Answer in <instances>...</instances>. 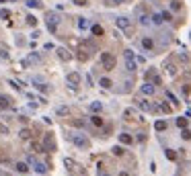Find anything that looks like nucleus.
Segmentation results:
<instances>
[{"mask_svg": "<svg viewBox=\"0 0 191 176\" xmlns=\"http://www.w3.org/2000/svg\"><path fill=\"white\" fill-rule=\"evenodd\" d=\"M10 14H13V13H10L8 8H0V19L6 20V19H10Z\"/></svg>", "mask_w": 191, "mask_h": 176, "instance_id": "5701e85b", "label": "nucleus"}, {"mask_svg": "<svg viewBox=\"0 0 191 176\" xmlns=\"http://www.w3.org/2000/svg\"><path fill=\"white\" fill-rule=\"evenodd\" d=\"M107 6H117V4H123V0H105Z\"/></svg>", "mask_w": 191, "mask_h": 176, "instance_id": "c85d7f7f", "label": "nucleus"}, {"mask_svg": "<svg viewBox=\"0 0 191 176\" xmlns=\"http://www.w3.org/2000/svg\"><path fill=\"white\" fill-rule=\"evenodd\" d=\"M101 176H109V174H101Z\"/></svg>", "mask_w": 191, "mask_h": 176, "instance_id": "de8ad7c7", "label": "nucleus"}, {"mask_svg": "<svg viewBox=\"0 0 191 176\" xmlns=\"http://www.w3.org/2000/svg\"><path fill=\"white\" fill-rule=\"evenodd\" d=\"M123 57H125V70L128 72H136V55L132 49H125L123 51Z\"/></svg>", "mask_w": 191, "mask_h": 176, "instance_id": "f03ea898", "label": "nucleus"}, {"mask_svg": "<svg viewBox=\"0 0 191 176\" xmlns=\"http://www.w3.org/2000/svg\"><path fill=\"white\" fill-rule=\"evenodd\" d=\"M154 129H156V131H164V129H166V121H156L154 123Z\"/></svg>", "mask_w": 191, "mask_h": 176, "instance_id": "b1692460", "label": "nucleus"}, {"mask_svg": "<svg viewBox=\"0 0 191 176\" xmlns=\"http://www.w3.org/2000/svg\"><path fill=\"white\" fill-rule=\"evenodd\" d=\"M140 107H142L144 111H158V107H154V105H150L148 101H140Z\"/></svg>", "mask_w": 191, "mask_h": 176, "instance_id": "dca6fc26", "label": "nucleus"}, {"mask_svg": "<svg viewBox=\"0 0 191 176\" xmlns=\"http://www.w3.org/2000/svg\"><path fill=\"white\" fill-rule=\"evenodd\" d=\"M72 2H74L76 6H86L89 4V0H72Z\"/></svg>", "mask_w": 191, "mask_h": 176, "instance_id": "4c0bfd02", "label": "nucleus"}, {"mask_svg": "<svg viewBox=\"0 0 191 176\" xmlns=\"http://www.w3.org/2000/svg\"><path fill=\"white\" fill-rule=\"evenodd\" d=\"M43 143H45V148H48V152H52V149H55V143H54V139H52V135H45V139H43Z\"/></svg>", "mask_w": 191, "mask_h": 176, "instance_id": "4468645a", "label": "nucleus"}, {"mask_svg": "<svg viewBox=\"0 0 191 176\" xmlns=\"http://www.w3.org/2000/svg\"><path fill=\"white\" fill-rule=\"evenodd\" d=\"M152 23V16H148V14H140V25L142 27H148Z\"/></svg>", "mask_w": 191, "mask_h": 176, "instance_id": "f3484780", "label": "nucleus"}, {"mask_svg": "<svg viewBox=\"0 0 191 176\" xmlns=\"http://www.w3.org/2000/svg\"><path fill=\"white\" fill-rule=\"evenodd\" d=\"M66 80L70 82V84H72V86H76V84H80V74H78V72H70L68 76H66Z\"/></svg>", "mask_w": 191, "mask_h": 176, "instance_id": "423d86ee", "label": "nucleus"}, {"mask_svg": "<svg viewBox=\"0 0 191 176\" xmlns=\"http://www.w3.org/2000/svg\"><path fill=\"white\" fill-rule=\"evenodd\" d=\"M25 4H27L29 8H41V6H43V4H41L39 0H27V2H25Z\"/></svg>", "mask_w": 191, "mask_h": 176, "instance_id": "6ab92c4d", "label": "nucleus"}, {"mask_svg": "<svg viewBox=\"0 0 191 176\" xmlns=\"http://www.w3.org/2000/svg\"><path fill=\"white\" fill-rule=\"evenodd\" d=\"M64 166H66V168H74V162H72V160H64Z\"/></svg>", "mask_w": 191, "mask_h": 176, "instance_id": "a19ab883", "label": "nucleus"}, {"mask_svg": "<svg viewBox=\"0 0 191 176\" xmlns=\"http://www.w3.org/2000/svg\"><path fill=\"white\" fill-rule=\"evenodd\" d=\"M82 47H86V49H90V51H95V43H93V41H84V43H82Z\"/></svg>", "mask_w": 191, "mask_h": 176, "instance_id": "c756f323", "label": "nucleus"}, {"mask_svg": "<svg viewBox=\"0 0 191 176\" xmlns=\"http://www.w3.org/2000/svg\"><path fill=\"white\" fill-rule=\"evenodd\" d=\"M166 72H169V74H175V72H177V70H175V66H173V64H166Z\"/></svg>", "mask_w": 191, "mask_h": 176, "instance_id": "ea45409f", "label": "nucleus"}, {"mask_svg": "<svg viewBox=\"0 0 191 176\" xmlns=\"http://www.w3.org/2000/svg\"><path fill=\"white\" fill-rule=\"evenodd\" d=\"M99 84H101V88H111V86H113V82H111L109 78H101Z\"/></svg>", "mask_w": 191, "mask_h": 176, "instance_id": "412c9836", "label": "nucleus"}, {"mask_svg": "<svg viewBox=\"0 0 191 176\" xmlns=\"http://www.w3.org/2000/svg\"><path fill=\"white\" fill-rule=\"evenodd\" d=\"M154 90H156L154 84H144V86H142V92H144V94H148V96L154 94Z\"/></svg>", "mask_w": 191, "mask_h": 176, "instance_id": "a211bd4d", "label": "nucleus"}, {"mask_svg": "<svg viewBox=\"0 0 191 176\" xmlns=\"http://www.w3.org/2000/svg\"><path fill=\"white\" fill-rule=\"evenodd\" d=\"M90 121H93V125H95V127H101V125H103V119H101L99 115H97V113H95L93 117H90Z\"/></svg>", "mask_w": 191, "mask_h": 176, "instance_id": "aec40b11", "label": "nucleus"}, {"mask_svg": "<svg viewBox=\"0 0 191 176\" xmlns=\"http://www.w3.org/2000/svg\"><path fill=\"white\" fill-rule=\"evenodd\" d=\"M164 156L169 158V160H177V154H175L173 149H164Z\"/></svg>", "mask_w": 191, "mask_h": 176, "instance_id": "bb28decb", "label": "nucleus"}, {"mask_svg": "<svg viewBox=\"0 0 191 176\" xmlns=\"http://www.w3.org/2000/svg\"><path fill=\"white\" fill-rule=\"evenodd\" d=\"M160 111H164V113H171L173 108H171V105H166V102H162V105H160Z\"/></svg>", "mask_w": 191, "mask_h": 176, "instance_id": "e433bc0d", "label": "nucleus"}, {"mask_svg": "<svg viewBox=\"0 0 191 176\" xmlns=\"http://www.w3.org/2000/svg\"><path fill=\"white\" fill-rule=\"evenodd\" d=\"M19 135L23 137V139H31V131H29V129H21Z\"/></svg>", "mask_w": 191, "mask_h": 176, "instance_id": "393cba45", "label": "nucleus"}, {"mask_svg": "<svg viewBox=\"0 0 191 176\" xmlns=\"http://www.w3.org/2000/svg\"><path fill=\"white\" fill-rule=\"evenodd\" d=\"M76 25H78V29H80V31H86V29H90L89 19H84V16H80V19L76 20Z\"/></svg>", "mask_w": 191, "mask_h": 176, "instance_id": "1a4fd4ad", "label": "nucleus"}, {"mask_svg": "<svg viewBox=\"0 0 191 176\" xmlns=\"http://www.w3.org/2000/svg\"><path fill=\"white\" fill-rule=\"evenodd\" d=\"M181 137H183V139H191V131L183 127V131H181Z\"/></svg>", "mask_w": 191, "mask_h": 176, "instance_id": "f704fd0d", "label": "nucleus"}, {"mask_svg": "<svg viewBox=\"0 0 191 176\" xmlns=\"http://www.w3.org/2000/svg\"><path fill=\"white\" fill-rule=\"evenodd\" d=\"M119 141L121 143H132V135L130 133H119Z\"/></svg>", "mask_w": 191, "mask_h": 176, "instance_id": "4be33fe9", "label": "nucleus"}, {"mask_svg": "<svg viewBox=\"0 0 191 176\" xmlns=\"http://www.w3.org/2000/svg\"><path fill=\"white\" fill-rule=\"evenodd\" d=\"M0 2H8V0H0Z\"/></svg>", "mask_w": 191, "mask_h": 176, "instance_id": "49530a36", "label": "nucleus"}, {"mask_svg": "<svg viewBox=\"0 0 191 176\" xmlns=\"http://www.w3.org/2000/svg\"><path fill=\"white\" fill-rule=\"evenodd\" d=\"M177 125L179 127H185L187 125V117H177Z\"/></svg>", "mask_w": 191, "mask_h": 176, "instance_id": "473e14b6", "label": "nucleus"}, {"mask_svg": "<svg viewBox=\"0 0 191 176\" xmlns=\"http://www.w3.org/2000/svg\"><path fill=\"white\" fill-rule=\"evenodd\" d=\"M72 141H74V145H78V148H84V149L90 148V141L82 135V133H74V135H72Z\"/></svg>", "mask_w": 191, "mask_h": 176, "instance_id": "20e7f679", "label": "nucleus"}, {"mask_svg": "<svg viewBox=\"0 0 191 176\" xmlns=\"http://www.w3.org/2000/svg\"><path fill=\"white\" fill-rule=\"evenodd\" d=\"M33 170L37 172V174H45V172H48V164H43V162H35V164H33Z\"/></svg>", "mask_w": 191, "mask_h": 176, "instance_id": "6e6552de", "label": "nucleus"}, {"mask_svg": "<svg viewBox=\"0 0 191 176\" xmlns=\"http://www.w3.org/2000/svg\"><path fill=\"white\" fill-rule=\"evenodd\" d=\"M115 25H117V29H121V31H128V29L132 27V20L128 19V16H117V19H115Z\"/></svg>", "mask_w": 191, "mask_h": 176, "instance_id": "39448f33", "label": "nucleus"}, {"mask_svg": "<svg viewBox=\"0 0 191 176\" xmlns=\"http://www.w3.org/2000/svg\"><path fill=\"white\" fill-rule=\"evenodd\" d=\"M27 25H31V27H35V25H37V19H35L33 14H29V16H27Z\"/></svg>", "mask_w": 191, "mask_h": 176, "instance_id": "2f4dec72", "label": "nucleus"}, {"mask_svg": "<svg viewBox=\"0 0 191 176\" xmlns=\"http://www.w3.org/2000/svg\"><path fill=\"white\" fill-rule=\"evenodd\" d=\"M142 47L146 49V51L154 49V41H152V37H144V39H142Z\"/></svg>", "mask_w": 191, "mask_h": 176, "instance_id": "9d476101", "label": "nucleus"}, {"mask_svg": "<svg viewBox=\"0 0 191 176\" xmlns=\"http://www.w3.org/2000/svg\"><path fill=\"white\" fill-rule=\"evenodd\" d=\"M111 152H113L115 156H123V148H121V145H115V148L111 149Z\"/></svg>", "mask_w": 191, "mask_h": 176, "instance_id": "72a5a7b5", "label": "nucleus"}, {"mask_svg": "<svg viewBox=\"0 0 191 176\" xmlns=\"http://www.w3.org/2000/svg\"><path fill=\"white\" fill-rule=\"evenodd\" d=\"M10 2H19V0H10Z\"/></svg>", "mask_w": 191, "mask_h": 176, "instance_id": "a18cd8bd", "label": "nucleus"}, {"mask_svg": "<svg viewBox=\"0 0 191 176\" xmlns=\"http://www.w3.org/2000/svg\"><path fill=\"white\" fill-rule=\"evenodd\" d=\"M150 16H152V25H156V27L164 23V19H162V13H154V14H150Z\"/></svg>", "mask_w": 191, "mask_h": 176, "instance_id": "9b49d317", "label": "nucleus"}, {"mask_svg": "<svg viewBox=\"0 0 191 176\" xmlns=\"http://www.w3.org/2000/svg\"><path fill=\"white\" fill-rule=\"evenodd\" d=\"M162 19L166 20V23H171V20H173V14L169 13V10H164V13H162Z\"/></svg>", "mask_w": 191, "mask_h": 176, "instance_id": "c9c22d12", "label": "nucleus"}, {"mask_svg": "<svg viewBox=\"0 0 191 176\" xmlns=\"http://www.w3.org/2000/svg\"><path fill=\"white\" fill-rule=\"evenodd\" d=\"M8 107H10V96L0 94V108H8Z\"/></svg>", "mask_w": 191, "mask_h": 176, "instance_id": "f8f14e48", "label": "nucleus"}, {"mask_svg": "<svg viewBox=\"0 0 191 176\" xmlns=\"http://www.w3.org/2000/svg\"><path fill=\"white\" fill-rule=\"evenodd\" d=\"M119 176H130V174H128V172H119Z\"/></svg>", "mask_w": 191, "mask_h": 176, "instance_id": "c03bdc74", "label": "nucleus"}, {"mask_svg": "<svg viewBox=\"0 0 191 176\" xmlns=\"http://www.w3.org/2000/svg\"><path fill=\"white\" fill-rule=\"evenodd\" d=\"M101 108H103L101 102H93V105H90V113H99Z\"/></svg>", "mask_w": 191, "mask_h": 176, "instance_id": "a878e982", "label": "nucleus"}, {"mask_svg": "<svg viewBox=\"0 0 191 176\" xmlns=\"http://www.w3.org/2000/svg\"><path fill=\"white\" fill-rule=\"evenodd\" d=\"M14 168L19 170L21 174H25V172H29V164L27 162H17V164H14Z\"/></svg>", "mask_w": 191, "mask_h": 176, "instance_id": "ddd939ff", "label": "nucleus"}, {"mask_svg": "<svg viewBox=\"0 0 191 176\" xmlns=\"http://www.w3.org/2000/svg\"><path fill=\"white\" fill-rule=\"evenodd\" d=\"M0 162H4V164H6V162H8V158H6V156H4V154H2V152H0Z\"/></svg>", "mask_w": 191, "mask_h": 176, "instance_id": "37998d69", "label": "nucleus"}, {"mask_svg": "<svg viewBox=\"0 0 191 176\" xmlns=\"http://www.w3.org/2000/svg\"><path fill=\"white\" fill-rule=\"evenodd\" d=\"M164 94H166V98H169V101H171V102H179V101H177V96L173 94L171 90H166V92H164Z\"/></svg>", "mask_w": 191, "mask_h": 176, "instance_id": "7c9ffc66", "label": "nucleus"}, {"mask_svg": "<svg viewBox=\"0 0 191 176\" xmlns=\"http://www.w3.org/2000/svg\"><path fill=\"white\" fill-rule=\"evenodd\" d=\"M58 113H60V115H66V113H68V107H60L58 108Z\"/></svg>", "mask_w": 191, "mask_h": 176, "instance_id": "79ce46f5", "label": "nucleus"}, {"mask_svg": "<svg viewBox=\"0 0 191 176\" xmlns=\"http://www.w3.org/2000/svg\"><path fill=\"white\" fill-rule=\"evenodd\" d=\"M90 33L95 35V37H101L103 35V27L101 25H90Z\"/></svg>", "mask_w": 191, "mask_h": 176, "instance_id": "2eb2a0df", "label": "nucleus"}, {"mask_svg": "<svg viewBox=\"0 0 191 176\" xmlns=\"http://www.w3.org/2000/svg\"><path fill=\"white\" fill-rule=\"evenodd\" d=\"M99 60H101V66L105 70H109V72H111V70H115V57H113L109 51H103Z\"/></svg>", "mask_w": 191, "mask_h": 176, "instance_id": "f257e3e1", "label": "nucleus"}, {"mask_svg": "<svg viewBox=\"0 0 191 176\" xmlns=\"http://www.w3.org/2000/svg\"><path fill=\"white\" fill-rule=\"evenodd\" d=\"M58 57H60V60H64V61H70V60H72L70 51H68V49H64V47H58Z\"/></svg>", "mask_w": 191, "mask_h": 176, "instance_id": "0eeeda50", "label": "nucleus"}, {"mask_svg": "<svg viewBox=\"0 0 191 176\" xmlns=\"http://www.w3.org/2000/svg\"><path fill=\"white\" fill-rule=\"evenodd\" d=\"M58 23H60V16L55 13H49L48 19H45V25H48V31L52 35H55V31H58Z\"/></svg>", "mask_w": 191, "mask_h": 176, "instance_id": "7ed1b4c3", "label": "nucleus"}, {"mask_svg": "<svg viewBox=\"0 0 191 176\" xmlns=\"http://www.w3.org/2000/svg\"><path fill=\"white\" fill-rule=\"evenodd\" d=\"M171 8H173V10H179V8H181V2H179V0H173V2H171Z\"/></svg>", "mask_w": 191, "mask_h": 176, "instance_id": "58836bf2", "label": "nucleus"}, {"mask_svg": "<svg viewBox=\"0 0 191 176\" xmlns=\"http://www.w3.org/2000/svg\"><path fill=\"white\" fill-rule=\"evenodd\" d=\"M31 149H33V152H48V149H43L41 143H31Z\"/></svg>", "mask_w": 191, "mask_h": 176, "instance_id": "cd10ccee", "label": "nucleus"}]
</instances>
